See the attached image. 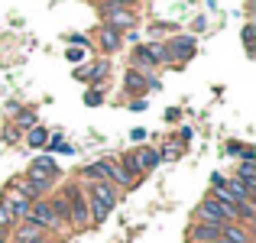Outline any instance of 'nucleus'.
<instances>
[{
    "label": "nucleus",
    "mask_w": 256,
    "mask_h": 243,
    "mask_svg": "<svg viewBox=\"0 0 256 243\" xmlns=\"http://www.w3.org/2000/svg\"><path fill=\"white\" fill-rule=\"evenodd\" d=\"M84 194H88V214H91V227H100L110 211L117 208L120 201V192L110 185V182H91L84 185Z\"/></svg>",
    "instance_id": "obj_1"
},
{
    "label": "nucleus",
    "mask_w": 256,
    "mask_h": 243,
    "mask_svg": "<svg viewBox=\"0 0 256 243\" xmlns=\"http://www.w3.org/2000/svg\"><path fill=\"white\" fill-rule=\"evenodd\" d=\"M62 192H65V198H68V230H75V234L91 230V214H88L84 185L82 182H68Z\"/></svg>",
    "instance_id": "obj_2"
},
{
    "label": "nucleus",
    "mask_w": 256,
    "mask_h": 243,
    "mask_svg": "<svg viewBox=\"0 0 256 243\" xmlns=\"http://www.w3.org/2000/svg\"><path fill=\"white\" fill-rule=\"evenodd\" d=\"M159 65H166V46L159 42V39H152V42H136L130 52V68L143 72V75H150L152 68H159Z\"/></svg>",
    "instance_id": "obj_3"
},
{
    "label": "nucleus",
    "mask_w": 256,
    "mask_h": 243,
    "mask_svg": "<svg viewBox=\"0 0 256 243\" xmlns=\"http://www.w3.org/2000/svg\"><path fill=\"white\" fill-rule=\"evenodd\" d=\"M98 13H100V23L117 30V32H130V30H136V23H140L136 10H130V6H114V4H107V0L98 4Z\"/></svg>",
    "instance_id": "obj_4"
},
{
    "label": "nucleus",
    "mask_w": 256,
    "mask_h": 243,
    "mask_svg": "<svg viewBox=\"0 0 256 243\" xmlns=\"http://www.w3.org/2000/svg\"><path fill=\"white\" fill-rule=\"evenodd\" d=\"M162 46H166V65H185V62H192L194 52H198V39L188 36V32H175Z\"/></svg>",
    "instance_id": "obj_5"
},
{
    "label": "nucleus",
    "mask_w": 256,
    "mask_h": 243,
    "mask_svg": "<svg viewBox=\"0 0 256 243\" xmlns=\"http://www.w3.org/2000/svg\"><path fill=\"white\" fill-rule=\"evenodd\" d=\"M194 220H201V224H214V227H224V224H234V220H237V211H234V208H224L220 201H214L211 194H208V198L194 208Z\"/></svg>",
    "instance_id": "obj_6"
},
{
    "label": "nucleus",
    "mask_w": 256,
    "mask_h": 243,
    "mask_svg": "<svg viewBox=\"0 0 256 243\" xmlns=\"http://www.w3.org/2000/svg\"><path fill=\"white\" fill-rule=\"evenodd\" d=\"M26 220H30V224H36V227H42V230H49V234H58V230H65V227L58 224L56 211L49 208V201H46V198L32 201V204H30V214H26Z\"/></svg>",
    "instance_id": "obj_7"
},
{
    "label": "nucleus",
    "mask_w": 256,
    "mask_h": 243,
    "mask_svg": "<svg viewBox=\"0 0 256 243\" xmlns=\"http://www.w3.org/2000/svg\"><path fill=\"white\" fill-rule=\"evenodd\" d=\"M58 175H62V168H58V162L49 156V152H42V156H36L30 162V168L23 172V178H36V182H52L56 185Z\"/></svg>",
    "instance_id": "obj_8"
},
{
    "label": "nucleus",
    "mask_w": 256,
    "mask_h": 243,
    "mask_svg": "<svg viewBox=\"0 0 256 243\" xmlns=\"http://www.w3.org/2000/svg\"><path fill=\"white\" fill-rule=\"evenodd\" d=\"M107 75H110V58H98L91 65H78L75 68V81H82V84H104Z\"/></svg>",
    "instance_id": "obj_9"
},
{
    "label": "nucleus",
    "mask_w": 256,
    "mask_h": 243,
    "mask_svg": "<svg viewBox=\"0 0 256 243\" xmlns=\"http://www.w3.org/2000/svg\"><path fill=\"white\" fill-rule=\"evenodd\" d=\"M0 204H4L6 211H10V218H13V220L20 224V220H26V214H30V204H32V201H26V198H23L20 192H13V188H6V192L0 194Z\"/></svg>",
    "instance_id": "obj_10"
},
{
    "label": "nucleus",
    "mask_w": 256,
    "mask_h": 243,
    "mask_svg": "<svg viewBox=\"0 0 256 243\" xmlns=\"http://www.w3.org/2000/svg\"><path fill=\"white\" fill-rule=\"evenodd\" d=\"M94 39H98V46H100V52H104V56H114V52L124 49V32L110 30V26H104V23L94 30Z\"/></svg>",
    "instance_id": "obj_11"
},
{
    "label": "nucleus",
    "mask_w": 256,
    "mask_h": 243,
    "mask_svg": "<svg viewBox=\"0 0 256 243\" xmlns=\"http://www.w3.org/2000/svg\"><path fill=\"white\" fill-rule=\"evenodd\" d=\"M130 156H133V162H136V168H140V175H143V178L159 166V162H162L156 146H136V150H130Z\"/></svg>",
    "instance_id": "obj_12"
},
{
    "label": "nucleus",
    "mask_w": 256,
    "mask_h": 243,
    "mask_svg": "<svg viewBox=\"0 0 256 243\" xmlns=\"http://www.w3.org/2000/svg\"><path fill=\"white\" fill-rule=\"evenodd\" d=\"M185 240L188 243H214V240H220V227L192 220V224H188V230H185Z\"/></svg>",
    "instance_id": "obj_13"
},
{
    "label": "nucleus",
    "mask_w": 256,
    "mask_h": 243,
    "mask_svg": "<svg viewBox=\"0 0 256 243\" xmlns=\"http://www.w3.org/2000/svg\"><path fill=\"white\" fill-rule=\"evenodd\" d=\"M152 75V72H150ZM150 75H143V72L136 68H126L124 72V91L130 94V98H143V94H150Z\"/></svg>",
    "instance_id": "obj_14"
},
{
    "label": "nucleus",
    "mask_w": 256,
    "mask_h": 243,
    "mask_svg": "<svg viewBox=\"0 0 256 243\" xmlns=\"http://www.w3.org/2000/svg\"><path fill=\"white\" fill-rule=\"evenodd\" d=\"M10 237H13V240H26V243H49L52 234L42 230V227H36V224H30V220H20V224L13 227Z\"/></svg>",
    "instance_id": "obj_15"
},
{
    "label": "nucleus",
    "mask_w": 256,
    "mask_h": 243,
    "mask_svg": "<svg viewBox=\"0 0 256 243\" xmlns=\"http://www.w3.org/2000/svg\"><path fill=\"white\" fill-rule=\"evenodd\" d=\"M78 182L82 185H91V182H107V162L98 159V162H88V166L78 168Z\"/></svg>",
    "instance_id": "obj_16"
},
{
    "label": "nucleus",
    "mask_w": 256,
    "mask_h": 243,
    "mask_svg": "<svg viewBox=\"0 0 256 243\" xmlns=\"http://www.w3.org/2000/svg\"><path fill=\"white\" fill-rule=\"evenodd\" d=\"M220 240H230V243H253V240H250V227H244V224H224V227H220Z\"/></svg>",
    "instance_id": "obj_17"
},
{
    "label": "nucleus",
    "mask_w": 256,
    "mask_h": 243,
    "mask_svg": "<svg viewBox=\"0 0 256 243\" xmlns=\"http://www.w3.org/2000/svg\"><path fill=\"white\" fill-rule=\"evenodd\" d=\"M234 178L244 182L246 188H253V192H256V162H240L237 172H234Z\"/></svg>",
    "instance_id": "obj_18"
},
{
    "label": "nucleus",
    "mask_w": 256,
    "mask_h": 243,
    "mask_svg": "<svg viewBox=\"0 0 256 243\" xmlns=\"http://www.w3.org/2000/svg\"><path fill=\"white\" fill-rule=\"evenodd\" d=\"M46 143H49V130L46 126H32V130H26V146H32V150H46Z\"/></svg>",
    "instance_id": "obj_19"
},
{
    "label": "nucleus",
    "mask_w": 256,
    "mask_h": 243,
    "mask_svg": "<svg viewBox=\"0 0 256 243\" xmlns=\"http://www.w3.org/2000/svg\"><path fill=\"white\" fill-rule=\"evenodd\" d=\"M13 126H16L20 133L32 130V126H36V110H32V107H23V110H16V117H13Z\"/></svg>",
    "instance_id": "obj_20"
},
{
    "label": "nucleus",
    "mask_w": 256,
    "mask_h": 243,
    "mask_svg": "<svg viewBox=\"0 0 256 243\" xmlns=\"http://www.w3.org/2000/svg\"><path fill=\"white\" fill-rule=\"evenodd\" d=\"M117 162H120V168H124V172L130 175V182H133V185H140V182H143V175H140V168H136V162H133V156H130V152L117 156Z\"/></svg>",
    "instance_id": "obj_21"
},
{
    "label": "nucleus",
    "mask_w": 256,
    "mask_h": 243,
    "mask_svg": "<svg viewBox=\"0 0 256 243\" xmlns=\"http://www.w3.org/2000/svg\"><path fill=\"white\" fill-rule=\"evenodd\" d=\"M84 104H88V107H100V104H104V88H100V84H88Z\"/></svg>",
    "instance_id": "obj_22"
},
{
    "label": "nucleus",
    "mask_w": 256,
    "mask_h": 243,
    "mask_svg": "<svg viewBox=\"0 0 256 243\" xmlns=\"http://www.w3.org/2000/svg\"><path fill=\"white\" fill-rule=\"evenodd\" d=\"M13 227H16V220H13V218H10V211L0 204V237H10Z\"/></svg>",
    "instance_id": "obj_23"
},
{
    "label": "nucleus",
    "mask_w": 256,
    "mask_h": 243,
    "mask_svg": "<svg viewBox=\"0 0 256 243\" xmlns=\"http://www.w3.org/2000/svg\"><path fill=\"white\" fill-rule=\"evenodd\" d=\"M178 156H182V146L178 143H166L162 150H159V159H162V162H175Z\"/></svg>",
    "instance_id": "obj_24"
},
{
    "label": "nucleus",
    "mask_w": 256,
    "mask_h": 243,
    "mask_svg": "<svg viewBox=\"0 0 256 243\" xmlns=\"http://www.w3.org/2000/svg\"><path fill=\"white\" fill-rule=\"evenodd\" d=\"M162 32H178L175 23H150V36H162Z\"/></svg>",
    "instance_id": "obj_25"
},
{
    "label": "nucleus",
    "mask_w": 256,
    "mask_h": 243,
    "mask_svg": "<svg viewBox=\"0 0 256 243\" xmlns=\"http://www.w3.org/2000/svg\"><path fill=\"white\" fill-rule=\"evenodd\" d=\"M65 39H68V42L75 46V49H88V46H91V39H88L84 32H68V36H65Z\"/></svg>",
    "instance_id": "obj_26"
},
{
    "label": "nucleus",
    "mask_w": 256,
    "mask_h": 243,
    "mask_svg": "<svg viewBox=\"0 0 256 243\" xmlns=\"http://www.w3.org/2000/svg\"><path fill=\"white\" fill-rule=\"evenodd\" d=\"M253 32H256L253 23H246L244 26V49H246V56H250V58H253Z\"/></svg>",
    "instance_id": "obj_27"
},
{
    "label": "nucleus",
    "mask_w": 256,
    "mask_h": 243,
    "mask_svg": "<svg viewBox=\"0 0 256 243\" xmlns=\"http://www.w3.org/2000/svg\"><path fill=\"white\" fill-rule=\"evenodd\" d=\"M65 58H68L72 65H82V62H84V49H75V46H68V52H65Z\"/></svg>",
    "instance_id": "obj_28"
},
{
    "label": "nucleus",
    "mask_w": 256,
    "mask_h": 243,
    "mask_svg": "<svg viewBox=\"0 0 256 243\" xmlns=\"http://www.w3.org/2000/svg\"><path fill=\"white\" fill-rule=\"evenodd\" d=\"M20 136H23V133H20V130H16L13 124H10V126L4 130V143H20Z\"/></svg>",
    "instance_id": "obj_29"
},
{
    "label": "nucleus",
    "mask_w": 256,
    "mask_h": 243,
    "mask_svg": "<svg viewBox=\"0 0 256 243\" xmlns=\"http://www.w3.org/2000/svg\"><path fill=\"white\" fill-rule=\"evenodd\" d=\"M244 146H246V143H237V140H230V143L224 146V152H227V156H240V152H244Z\"/></svg>",
    "instance_id": "obj_30"
},
{
    "label": "nucleus",
    "mask_w": 256,
    "mask_h": 243,
    "mask_svg": "<svg viewBox=\"0 0 256 243\" xmlns=\"http://www.w3.org/2000/svg\"><path fill=\"white\" fill-rule=\"evenodd\" d=\"M130 140H133L136 146H143V143H146V130H143V126H136V130H130Z\"/></svg>",
    "instance_id": "obj_31"
},
{
    "label": "nucleus",
    "mask_w": 256,
    "mask_h": 243,
    "mask_svg": "<svg viewBox=\"0 0 256 243\" xmlns=\"http://www.w3.org/2000/svg\"><path fill=\"white\" fill-rule=\"evenodd\" d=\"M130 110H133V114L146 110V98H133V100H130Z\"/></svg>",
    "instance_id": "obj_32"
},
{
    "label": "nucleus",
    "mask_w": 256,
    "mask_h": 243,
    "mask_svg": "<svg viewBox=\"0 0 256 243\" xmlns=\"http://www.w3.org/2000/svg\"><path fill=\"white\" fill-rule=\"evenodd\" d=\"M224 182H227V178H224L220 172H214V175H211V188H224Z\"/></svg>",
    "instance_id": "obj_33"
},
{
    "label": "nucleus",
    "mask_w": 256,
    "mask_h": 243,
    "mask_svg": "<svg viewBox=\"0 0 256 243\" xmlns=\"http://www.w3.org/2000/svg\"><path fill=\"white\" fill-rule=\"evenodd\" d=\"M178 117H182V110H178V107H169V110H166V120H169V124H175Z\"/></svg>",
    "instance_id": "obj_34"
},
{
    "label": "nucleus",
    "mask_w": 256,
    "mask_h": 243,
    "mask_svg": "<svg viewBox=\"0 0 256 243\" xmlns=\"http://www.w3.org/2000/svg\"><path fill=\"white\" fill-rule=\"evenodd\" d=\"M107 4H114V6H130V10H133V6H136V0H107Z\"/></svg>",
    "instance_id": "obj_35"
},
{
    "label": "nucleus",
    "mask_w": 256,
    "mask_h": 243,
    "mask_svg": "<svg viewBox=\"0 0 256 243\" xmlns=\"http://www.w3.org/2000/svg\"><path fill=\"white\" fill-rule=\"evenodd\" d=\"M201 30H208V16H198V20H194V32H201Z\"/></svg>",
    "instance_id": "obj_36"
},
{
    "label": "nucleus",
    "mask_w": 256,
    "mask_h": 243,
    "mask_svg": "<svg viewBox=\"0 0 256 243\" xmlns=\"http://www.w3.org/2000/svg\"><path fill=\"white\" fill-rule=\"evenodd\" d=\"M6 240H10V237H0V243H6Z\"/></svg>",
    "instance_id": "obj_37"
},
{
    "label": "nucleus",
    "mask_w": 256,
    "mask_h": 243,
    "mask_svg": "<svg viewBox=\"0 0 256 243\" xmlns=\"http://www.w3.org/2000/svg\"><path fill=\"white\" fill-rule=\"evenodd\" d=\"M188 4H192V0H188Z\"/></svg>",
    "instance_id": "obj_38"
}]
</instances>
